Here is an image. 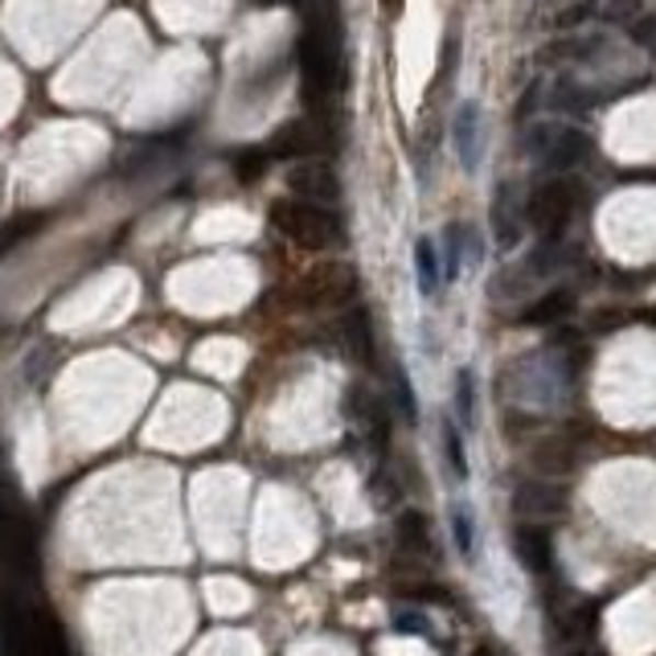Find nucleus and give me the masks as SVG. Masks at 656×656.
Instances as JSON below:
<instances>
[{
  "instance_id": "nucleus-15",
  "label": "nucleus",
  "mask_w": 656,
  "mask_h": 656,
  "mask_svg": "<svg viewBox=\"0 0 656 656\" xmlns=\"http://www.w3.org/2000/svg\"><path fill=\"white\" fill-rule=\"evenodd\" d=\"M530 464L542 480H554V476H566V472L575 468V452H570V443H563V439H542L533 448Z\"/></svg>"
},
{
  "instance_id": "nucleus-2",
  "label": "nucleus",
  "mask_w": 656,
  "mask_h": 656,
  "mask_svg": "<svg viewBox=\"0 0 656 656\" xmlns=\"http://www.w3.org/2000/svg\"><path fill=\"white\" fill-rule=\"evenodd\" d=\"M271 226L304 250H325L332 242H341V222L332 218L325 205L313 202H275L271 205Z\"/></svg>"
},
{
  "instance_id": "nucleus-21",
  "label": "nucleus",
  "mask_w": 656,
  "mask_h": 656,
  "mask_svg": "<svg viewBox=\"0 0 656 656\" xmlns=\"http://www.w3.org/2000/svg\"><path fill=\"white\" fill-rule=\"evenodd\" d=\"M263 172H267V152H263V148H247V152H238V157H235V177L242 181V185H255Z\"/></svg>"
},
{
  "instance_id": "nucleus-16",
  "label": "nucleus",
  "mask_w": 656,
  "mask_h": 656,
  "mask_svg": "<svg viewBox=\"0 0 656 656\" xmlns=\"http://www.w3.org/2000/svg\"><path fill=\"white\" fill-rule=\"evenodd\" d=\"M493 230H497L500 247H513L521 238V222L513 214V202H509V185H497V197H493Z\"/></svg>"
},
{
  "instance_id": "nucleus-5",
  "label": "nucleus",
  "mask_w": 656,
  "mask_h": 656,
  "mask_svg": "<svg viewBox=\"0 0 656 656\" xmlns=\"http://www.w3.org/2000/svg\"><path fill=\"white\" fill-rule=\"evenodd\" d=\"M530 148H533V157L542 160L546 169L566 172V169H575L578 160H587V152H591V136H587V132H578V127L538 124L530 132Z\"/></svg>"
},
{
  "instance_id": "nucleus-6",
  "label": "nucleus",
  "mask_w": 656,
  "mask_h": 656,
  "mask_svg": "<svg viewBox=\"0 0 656 656\" xmlns=\"http://www.w3.org/2000/svg\"><path fill=\"white\" fill-rule=\"evenodd\" d=\"M566 505H570V497H566V488L558 485V480H521V485L513 488V513L521 517V521H550V517H563Z\"/></svg>"
},
{
  "instance_id": "nucleus-19",
  "label": "nucleus",
  "mask_w": 656,
  "mask_h": 656,
  "mask_svg": "<svg viewBox=\"0 0 656 656\" xmlns=\"http://www.w3.org/2000/svg\"><path fill=\"white\" fill-rule=\"evenodd\" d=\"M415 267H419V287L431 296L439 283V263H436V247H431V238H419L415 242Z\"/></svg>"
},
{
  "instance_id": "nucleus-1",
  "label": "nucleus",
  "mask_w": 656,
  "mask_h": 656,
  "mask_svg": "<svg viewBox=\"0 0 656 656\" xmlns=\"http://www.w3.org/2000/svg\"><path fill=\"white\" fill-rule=\"evenodd\" d=\"M341 0H308V21L299 33V79L308 99H325L341 87Z\"/></svg>"
},
{
  "instance_id": "nucleus-27",
  "label": "nucleus",
  "mask_w": 656,
  "mask_h": 656,
  "mask_svg": "<svg viewBox=\"0 0 656 656\" xmlns=\"http://www.w3.org/2000/svg\"><path fill=\"white\" fill-rule=\"evenodd\" d=\"M403 4H407V0H382V9H386V13H391V16L403 13Z\"/></svg>"
},
{
  "instance_id": "nucleus-9",
  "label": "nucleus",
  "mask_w": 656,
  "mask_h": 656,
  "mask_svg": "<svg viewBox=\"0 0 656 656\" xmlns=\"http://www.w3.org/2000/svg\"><path fill=\"white\" fill-rule=\"evenodd\" d=\"M513 550L530 575H542V578L554 575V538H550L546 525L521 521V525L513 530Z\"/></svg>"
},
{
  "instance_id": "nucleus-7",
  "label": "nucleus",
  "mask_w": 656,
  "mask_h": 656,
  "mask_svg": "<svg viewBox=\"0 0 656 656\" xmlns=\"http://www.w3.org/2000/svg\"><path fill=\"white\" fill-rule=\"evenodd\" d=\"M287 189L296 193L299 202H313V205H332L341 197V181H337V172L332 165L325 160H296L292 172H287Z\"/></svg>"
},
{
  "instance_id": "nucleus-28",
  "label": "nucleus",
  "mask_w": 656,
  "mask_h": 656,
  "mask_svg": "<svg viewBox=\"0 0 656 656\" xmlns=\"http://www.w3.org/2000/svg\"><path fill=\"white\" fill-rule=\"evenodd\" d=\"M570 656H603V653H595L591 644H575V648H570Z\"/></svg>"
},
{
  "instance_id": "nucleus-17",
  "label": "nucleus",
  "mask_w": 656,
  "mask_h": 656,
  "mask_svg": "<svg viewBox=\"0 0 656 656\" xmlns=\"http://www.w3.org/2000/svg\"><path fill=\"white\" fill-rule=\"evenodd\" d=\"M570 292H550V296H542L533 308H525V325H554V320H563L566 313H570Z\"/></svg>"
},
{
  "instance_id": "nucleus-13",
  "label": "nucleus",
  "mask_w": 656,
  "mask_h": 656,
  "mask_svg": "<svg viewBox=\"0 0 656 656\" xmlns=\"http://www.w3.org/2000/svg\"><path fill=\"white\" fill-rule=\"evenodd\" d=\"M341 341L349 349V358L361 361V365H374V325H370V313L365 308H349L341 320Z\"/></svg>"
},
{
  "instance_id": "nucleus-26",
  "label": "nucleus",
  "mask_w": 656,
  "mask_h": 656,
  "mask_svg": "<svg viewBox=\"0 0 656 656\" xmlns=\"http://www.w3.org/2000/svg\"><path fill=\"white\" fill-rule=\"evenodd\" d=\"M398 627L403 632H427V620L422 615H398Z\"/></svg>"
},
{
  "instance_id": "nucleus-25",
  "label": "nucleus",
  "mask_w": 656,
  "mask_h": 656,
  "mask_svg": "<svg viewBox=\"0 0 656 656\" xmlns=\"http://www.w3.org/2000/svg\"><path fill=\"white\" fill-rule=\"evenodd\" d=\"M455 403H460V419L472 422V374L460 370V382H455Z\"/></svg>"
},
{
  "instance_id": "nucleus-29",
  "label": "nucleus",
  "mask_w": 656,
  "mask_h": 656,
  "mask_svg": "<svg viewBox=\"0 0 656 656\" xmlns=\"http://www.w3.org/2000/svg\"><path fill=\"white\" fill-rule=\"evenodd\" d=\"M476 656H505V653H497L493 644H480V648H476Z\"/></svg>"
},
{
  "instance_id": "nucleus-24",
  "label": "nucleus",
  "mask_w": 656,
  "mask_h": 656,
  "mask_svg": "<svg viewBox=\"0 0 656 656\" xmlns=\"http://www.w3.org/2000/svg\"><path fill=\"white\" fill-rule=\"evenodd\" d=\"M452 530H455V546H460V554H472V521L464 509H455L452 513Z\"/></svg>"
},
{
  "instance_id": "nucleus-4",
  "label": "nucleus",
  "mask_w": 656,
  "mask_h": 656,
  "mask_svg": "<svg viewBox=\"0 0 656 656\" xmlns=\"http://www.w3.org/2000/svg\"><path fill=\"white\" fill-rule=\"evenodd\" d=\"M358 292V271L349 263H316L296 283V299L304 308H337Z\"/></svg>"
},
{
  "instance_id": "nucleus-11",
  "label": "nucleus",
  "mask_w": 656,
  "mask_h": 656,
  "mask_svg": "<svg viewBox=\"0 0 656 656\" xmlns=\"http://www.w3.org/2000/svg\"><path fill=\"white\" fill-rule=\"evenodd\" d=\"M452 140H455V157L468 172L480 169V152H485V140H480V108L476 103H460L452 120Z\"/></svg>"
},
{
  "instance_id": "nucleus-8",
  "label": "nucleus",
  "mask_w": 656,
  "mask_h": 656,
  "mask_svg": "<svg viewBox=\"0 0 656 656\" xmlns=\"http://www.w3.org/2000/svg\"><path fill=\"white\" fill-rule=\"evenodd\" d=\"M332 144V132L316 120H292L271 136V157H316L320 148Z\"/></svg>"
},
{
  "instance_id": "nucleus-12",
  "label": "nucleus",
  "mask_w": 656,
  "mask_h": 656,
  "mask_svg": "<svg viewBox=\"0 0 656 656\" xmlns=\"http://www.w3.org/2000/svg\"><path fill=\"white\" fill-rule=\"evenodd\" d=\"M344 410L353 415V422H361V431H365V439L374 443L377 452H386V443H391V422H386V410H382V403H377L374 394L349 391Z\"/></svg>"
},
{
  "instance_id": "nucleus-23",
  "label": "nucleus",
  "mask_w": 656,
  "mask_h": 656,
  "mask_svg": "<svg viewBox=\"0 0 656 656\" xmlns=\"http://www.w3.org/2000/svg\"><path fill=\"white\" fill-rule=\"evenodd\" d=\"M394 398H398V410H403V419H419V403H415V394H410V382H407V374L398 370L394 374Z\"/></svg>"
},
{
  "instance_id": "nucleus-20",
  "label": "nucleus",
  "mask_w": 656,
  "mask_h": 656,
  "mask_svg": "<svg viewBox=\"0 0 656 656\" xmlns=\"http://www.w3.org/2000/svg\"><path fill=\"white\" fill-rule=\"evenodd\" d=\"M443 238H448V242H443V275L455 280V275H460V259H464V238H468V226L452 222Z\"/></svg>"
},
{
  "instance_id": "nucleus-30",
  "label": "nucleus",
  "mask_w": 656,
  "mask_h": 656,
  "mask_svg": "<svg viewBox=\"0 0 656 656\" xmlns=\"http://www.w3.org/2000/svg\"><path fill=\"white\" fill-rule=\"evenodd\" d=\"M259 4H287V0H259Z\"/></svg>"
},
{
  "instance_id": "nucleus-18",
  "label": "nucleus",
  "mask_w": 656,
  "mask_h": 656,
  "mask_svg": "<svg viewBox=\"0 0 656 656\" xmlns=\"http://www.w3.org/2000/svg\"><path fill=\"white\" fill-rule=\"evenodd\" d=\"M42 226H46V214H21V218L4 222V226H0V255L21 247V242H25L30 235H37Z\"/></svg>"
},
{
  "instance_id": "nucleus-22",
  "label": "nucleus",
  "mask_w": 656,
  "mask_h": 656,
  "mask_svg": "<svg viewBox=\"0 0 656 656\" xmlns=\"http://www.w3.org/2000/svg\"><path fill=\"white\" fill-rule=\"evenodd\" d=\"M443 460L452 464L455 480L468 476V460H464V443H460V436H455V427H443Z\"/></svg>"
},
{
  "instance_id": "nucleus-10",
  "label": "nucleus",
  "mask_w": 656,
  "mask_h": 656,
  "mask_svg": "<svg viewBox=\"0 0 656 656\" xmlns=\"http://www.w3.org/2000/svg\"><path fill=\"white\" fill-rule=\"evenodd\" d=\"M550 620H554V627L563 632V641L575 648V644H591L595 627H599V611H595V603H587V599H570V603H550Z\"/></svg>"
},
{
  "instance_id": "nucleus-3",
  "label": "nucleus",
  "mask_w": 656,
  "mask_h": 656,
  "mask_svg": "<svg viewBox=\"0 0 656 656\" xmlns=\"http://www.w3.org/2000/svg\"><path fill=\"white\" fill-rule=\"evenodd\" d=\"M575 205H578V189L570 185V181H563V177L538 185L530 197L533 230L546 238V242H558V235H563L566 226H570V218H575Z\"/></svg>"
},
{
  "instance_id": "nucleus-14",
  "label": "nucleus",
  "mask_w": 656,
  "mask_h": 656,
  "mask_svg": "<svg viewBox=\"0 0 656 656\" xmlns=\"http://www.w3.org/2000/svg\"><path fill=\"white\" fill-rule=\"evenodd\" d=\"M394 533H398V546L407 550V554H419V558H431V554H436V533H431V521H427V513H419V509L398 513Z\"/></svg>"
}]
</instances>
